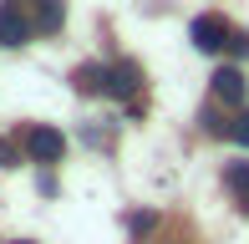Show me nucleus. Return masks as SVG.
<instances>
[{"label": "nucleus", "mask_w": 249, "mask_h": 244, "mask_svg": "<svg viewBox=\"0 0 249 244\" xmlns=\"http://www.w3.org/2000/svg\"><path fill=\"white\" fill-rule=\"evenodd\" d=\"M188 36H194V46L203 51V56H213V51H224V46L234 41V31H229V20H224V16H198Z\"/></svg>", "instance_id": "nucleus-1"}, {"label": "nucleus", "mask_w": 249, "mask_h": 244, "mask_svg": "<svg viewBox=\"0 0 249 244\" xmlns=\"http://www.w3.org/2000/svg\"><path fill=\"white\" fill-rule=\"evenodd\" d=\"M26 153H31L36 163H56V158L66 153V138H61L56 127H46V122H36V127L26 132Z\"/></svg>", "instance_id": "nucleus-2"}, {"label": "nucleus", "mask_w": 249, "mask_h": 244, "mask_svg": "<svg viewBox=\"0 0 249 244\" xmlns=\"http://www.w3.org/2000/svg\"><path fill=\"white\" fill-rule=\"evenodd\" d=\"M31 31H36V26L20 16V5H16V0H5V5H0V46H26Z\"/></svg>", "instance_id": "nucleus-3"}, {"label": "nucleus", "mask_w": 249, "mask_h": 244, "mask_svg": "<svg viewBox=\"0 0 249 244\" xmlns=\"http://www.w3.org/2000/svg\"><path fill=\"white\" fill-rule=\"evenodd\" d=\"M213 97H219V102H229V107H244L249 82H244L239 66H219V71H213Z\"/></svg>", "instance_id": "nucleus-4"}, {"label": "nucleus", "mask_w": 249, "mask_h": 244, "mask_svg": "<svg viewBox=\"0 0 249 244\" xmlns=\"http://www.w3.org/2000/svg\"><path fill=\"white\" fill-rule=\"evenodd\" d=\"M138 87H142V71H138L132 61L107 66V92H112V97H138Z\"/></svg>", "instance_id": "nucleus-5"}, {"label": "nucleus", "mask_w": 249, "mask_h": 244, "mask_svg": "<svg viewBox=\"0 0 249 244\" xmlns=\"http://www.w3.org/2000/svg\"><path fill=\"white\" fill-rule=\"evenodd\" d=\"M71 87H76L82 97H97V92H107V66H97V61L76 66V71H71Z\"/></svg>", "instance_id": "nucleus-6"}, {"label": "nucleus", "mask_w": 249, "mask_h": 244, "mask_svg": "<svg viewBox=\"0 0 249 244\" xmlns=\"http://www.w3.org/2000/svg\"><path fill=\"white\" fill-rule=\"evenodd\" d=\"M61 20H66V5H61V0H36V16H31L36 31H61Z\"/></svg>", "instance_id": "nucleus-7"}, {"label": "nucleus", "mask_w": 249, "mask_h": 244, "mask_svg": "<svg viewBox=\"0 0 249 244\" xmlns=\"http://www.w3.org/2000/svg\"><path fill=\"white\" fill-rule=\"evenodd\" d=\"M224 183H229V193L239 198V209L249 214V163H229V168H224Z\"/></svg>", "instance_id": "nucleus-8"}, {"label": "nucleus", "mask_w": 249, "mask_h": 244, "mask_svg": "<svg viewBox=\"0 0 249 244\" xmlns=\"http://www.w3.org/2000/svg\"><path fill=\"white\" fill-rule=\"evenodd\" d=\"M229 138L239 142V148H249V107H244V112H239V117L229 122Z\"/></svg>", "instance_id": "nucleus-9"}, {"label": "nucleus", "mask_w": 249, "mask_h": 244, "mask_svg": "<svg viewBox=\"0 0 249 244\" xmlns=\"http://www.w3.org/2000/svg\"><path fill=\"white\" fill-rule=\"evenodd\" d=\"M229 51H234V56H239V61H249V31H234Z\"/></svg>", "instance_id": "nucleus-10"}, {"label": "nucleus", "mask_w": 249, "mask_h": 244, "mask_svg": "<svg viewBox=\"0 0 249 244\" xmlns=\"http://www.w3.org/2000/svg\"><path fill=\"white\" fill-rule=\"evenodd\" d=\"M153 224H158V219H153V214H132V234H148V229H153Z\"/></svg>", "instance_id": "nucleus-11"}, {"label": "nucleus", "mask_w": 249, "mask_h": 244, "mask_svg": "<svg viewBox=\"0 0 249 244\" xmlns=\"http://www.w3.org/2000/svg\"><path fill=\"white\" fill-rule=\"evenodd\" d=\"M0 168H16V148H10L5 138H0Z\"/></svg>", "instance_id": "nucleus-12"}, {"label": "nucleus", "mask_w": 249, "mask_h": 244, "mask_svg": "<svg viewBox=\"0 0 249 244\" xmlns=\"http://www.w3.org/2000/svg\"><path fill=\"white\" fill-rule=\"evenodd\" d=\"M16 244H26V239H16Z\"/></svg>", "instance_id": "nucleus-13"}]
</instances>
